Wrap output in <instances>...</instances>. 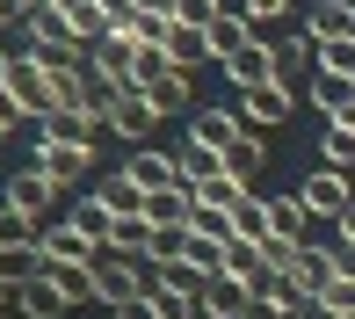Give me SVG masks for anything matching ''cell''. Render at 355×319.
Wrapping results in <instances>:
<instances>
[{"label": "cell", "mask_w": 355, "mask_h": 319, "mask_svg": "<svg viewBox=\"0 0 355 319\" xmlns=\"http://www.w3.org/2000/svg\"><path fill=\"white\" fill-rule=\"evenodd\" d=\"M8 94L22 102V117H29V123H44V117L58 109V94H51V73H44V58H29V51L8 66Z\"/></svg>", "instance_id": "6da1fadb"}, {"label": "cell", "mask_w": 355, "mask_h": 319, "mask_svg": "<svg viewBox=\"0 0 355 319\" xmlns=\"http://www.w3.org/2000/svg\"><path fill=\"white\" fill-rule=\"evenodd\" d=\"M87 276H94V298H102L109 312L138 298V261H123L116 247H102V254H94V261H87Z\"/></svg>", "instance_id": "7a4b0ae2"}, {"label": "cell", "mask_w": 355, "mask_h": 319, "mask_svg": "<svg viewBox=\"0 0 355 319\" xmlns=\"http://www.w3.org/2000/svg\"><path fill=\"white\" fill-rule=\"evenodd\" d=\"M297 196H304V211H312V218H341L348 203H355V182H348L341 167H312V174L297 182Z\"/></svg>", "instance_id": "3957f363"}, {"label": "cell", "mask_w": 355, "mask_h": 319, "mask_svg": "<svg viewBox=\"0 0 355 319\" xmlns=\"http://www.w3.org/2000/svg\"><path fill=\"white\" fill-rule=\"evenodd\" d=\"M225 80H232L239 94H254V87H276V44H268V37H254L247 51H232V58H225Z\"/></svg>", "instance_id": "277c9868"}, {"label": "cell", "mask_w": 355, "mask_h": 319, "mask_svg": "<svg viewBox=\"0 0 355 319\" xmlns=\"http://www.w3.org/2000/svg\"><path fill=\"white\" fill-rule=\"evenodd\" d=\"M189 138L211 146V153H232L239 138H247V117H239V109H189Z\"/></svg>", "instance_id": "5b68a950"}, {"label": "cell", "mask_w": 355, "mask_h": 319, "mask_svg": "<svg viewBox=\"0 0 355 319\" xmlns=\"http://www.w3.org/2000/svg\"><path fill=\"white\" fill-rule=\"evenodd\" d=\"M290 109H297V87H254L239 94V117H247V131H276V123H290Z\"/></svg>", "instance_id": "8992f818"}, {"label": "cell", "mask_w": 355, "mask_h": 319, "mask_svg": "<svg viewBox=\"0 0 355 319\" xmlns=\"http://www.w3.org/2000/svg\"><path fill=\"white\" fill-rule=\"evenodd\" d=\"M94 131H102V123H94L87 109H51V117L37 123L44 146H73V153H94Z\"/></svg>", "instance_id": "52a82bcc"}, {"label": "cell", "mask_w": 355, "mask_h": 319, "mask_svg": "<svg viewBox=\"0 0 355 319\" xmlns=\"http://www.w3.org/2000/svg\"><path fill=\"white\" fill-rule=\"evenodd\" d=\"M87 66L102 73V80H116V87L131 94V87H138V44H131V37H102V44L87 51Z\"/></svg>", "instance_id": "ba28073f"}, {"label": "cell", "mask_w": 355, "mask_h": 319, "mask_svg": "<svg viewBox=\"0 0 355 319\" xmlns=\"http://www.w3.org/2000/svg\"><path fill=\"white\" fill-rule=\"evenodd\" d=\"M304 37H312V44L355 37V0H312V8H304Z\"/></svg>", "instance_id": "9c48e42d"}, {"label": "cell", "mask_w": 355, "mask_h": 319, "mask_svg": "<svg viewBox=\"0 0 355 319\" xmlns=\"http://www.w3.org/2000/svg\"><path fill=\"white\" fill-rule=\"evenodd\" d=\"M123 174L153 196V189H174L182 174H174V153H159V146H131V160H123Z\"/></svg>", "instance_id": "30bf717a"}, {"label": "cell", "mask_w": 355, "mask_h": 319, "mask_svg": "<svg viewBox=\"0 0 355 319\" xmlns=\"http://www.w3.org/2000/svg\"><path fill=\"white\" fill-rule=\"evenodd\" d=\"M29 167H37V174H51V182L66 189V182H80V174L94 167V153H73V146H44V138H37V146H29Z\"/></svg>", "instance_id": "8fae6325"}, {"label": "cell", "mask_w": 355, "mask_h": 319, "mask_svg": "<svg viewBox=\"0 0 355 319\" xmlns=\"http://www.w3.org/2000/svg\"><path fill=\"white\" fill-rule=\"evenodd\" d=\"M153 123H159V109H153V102H145V94L131 87V94L116 102V117H109V131H116L123 146H145V138H153Z\"/></svg>", "instance_id": "7c38bea8"}, {"label": "cell", "mask_w": 355, "mask_h": 319, "mask_svg": "<svg viewBox=\"0 0 355 319\" xmlns=\"http://www.w3.org/2000/svg\"><path fill=\"white\" fill-rule=\"evenodd\" d=\"M247 305H254V291H247L239 276H225V268H218L211 283H203V319H239Z\"/></svg>", "instance_id": "4fadbf2b"}, {"label": "cell", "mask_w": 355, "mask_h": 319, "mask_svg": "<svg viewBox=\"0 0 355 319\" xmlns=\"http://www.w3.org/2000/svg\"><path fill=\"white\" fill-rule=\"evenodd\" d=\"M51 196H58V182H51V174H37V167H15V174H8V196H0V203H15V211H29V218H37Z\"/></svg>", "instance_id": "5bb4252c"}, {"label": "cell", "mask_w": 355, "mask_h": 319, "mask_svg": "<svg viewBox=\"0 0 355 319\" xmlns=\"http://www.w3.org/2000/svg\"><path fill=\"white\" fill-rule=\"evenodd\" d=\"M254 37H261V29H254L247 15H232V8H225V15H218L211 29H203V44H211V58H218V66H225V58H232V51H247Z\"/></svg>", "instance_id": "9a60e30c"}, {"label": "cell", "mask_w": 355, "mask_h": 319, "mask_svg": "<svg viewBox=\"0 0 355 319\" xmlns=\"http://www.w3.org/2000/svg\"><path fill=\"white\" fill-rule=\"evenodd\" d=\"M37 247H44V268H51V261H80V268H87L94 254H102V247H94L87 232H80V225H51V232L37 239Z\"/></svg>", "instance_id": "2e32d148"}, {"label": "cell", "mask_w": 355, "mask_h": 319, "mask_svg": "<svg viewBox=\"0 0 355 319\" xmlns=\"http://www.w3.org/2000/svg\"><path fill=\"white\" fill-rule=\"evenodd\" d=\"M15 298H22V312H29V319H66V312H73V298L51 283V268H44V276H29Z\"/></svg>", "instance_id": "e0dca14e"}, {"label": "cell", "mask_w": 355, "mask_h": 319, "mask_svg": "<svg viewBox=\"0 0 355 319\" xmlns=\"http://www.w3.org/2000/svg\"><path fill=\"white\" fill-rule=\"evenodd\" d=\"M174 174H182V189H203V182H218V174H225V153H211V146L189 138V146L174 153Z\"/></svg>", "instance_id": "ac0fdd59"}, {"label": "cell", "mask_w": 355, "mask_h": 319, "mask_svg": "<svg viewBox=\"0 0 355 319\" xmlns=\"http://www.w3.org/2000/svg\"><path fill=\"white\" fill-rule=\"evenodd\" d=\"M189 211H196V189H153L145 196V225H189Z\"/></svg>", "instance_id": "d6986e66"}, {"label": "cell", "mask_w": 355, "mask_h": 319, "mask_svg": "<svg viewBox=\"0 0 355 319\" xmlns=\"http://www.w3.org/2000/svg\"><path fill=\"white\" fill-rule=\"evenodd\" d=\"M138 94L159 109V117H182V109H189V73H174V66H167V73H153V80H145Z\"/></svg>", "instance_id": "ffe728a7"}, {"label": "cell", "mask_w": 355, "mask_h": 319, "mask_svg": "<svg viewBox=\"0 0 355 319\" xmlns=\"http://www.w3.org/2000/svg\"><path fill=\"white\" fill-rule=\"evenodd\" d=\"M225 276H239V283H247L254 298H261V291H268V276H276V268L261 261V247H239V239H232V247H225Z\"/></svg>", "instance_id": "44dd1931"}, {"label": "cell", "mask_w": 355, "mask_h": 319, "mask_svg": "<svg viewBox=\"0 0 355 319\" xmlns=\"http://www.w3.org/2000/svg\"><path fill=\"white\" fill-rule=\"evenodd\" d=\"M232 239L239 247H261L268 239V196H239L232 203Z\"/></svg>", "instance_id": "7402d4cb"}, {"label": "cell", "mask_w": 355, "mask_h": 319, "mask_svg": "<svg viewBox=\"0 0 355 319\" xmlns=\"http://www.w3.org/2000/svg\"><path fill=\"white\" fill-rule=\"evenodd\" d=\"M159 51H167L174 66H182V73H196L203 58H211V44H203V29H189V22H174V29H167V44H159Z\"/></svg>", "instance_id": "603a6c76"}, {"label": "cell", "mask_w": 355, "mask_h": 319, "mask_svg": "<svg viewBox=\"0 0 355 319\" xmlns=\"http://www.w3.org/2000/svg\"><path fill=\"white\" fill-rule=\"evenodd\" d=\"M44 225L29 211H15V203H0V254H22V247H37Z\"/></svg>", "instance_id": "cb8c5ba5"}, {"label": "cell", "mask_w": 355, "mask_h": 319, "mask_svg": "<svg viewBox=\"0 0 355 319\" xmlns=\"http://www.w3.org/2000/svg\"><path fill=\"white\" fill-rule=\"evenodd\" d=\"M66 225H80V232H87V239H94V247H109V232H116V211H109V203H102V196H80V203H73V218H66Z\"/></svg>", "instance_id": "d4e9b609"}, {"label": "cell", "mask_w": 355, "mask_h": 319, "mask_svg": "<svg viewBox=\"0 0 355 319\" xmlns=\"http://www.w3.org/2000/svg\"><path fill=\"white\" fill-rule=\"evenodd\" d=\"M94 196H102V203H109V211H116V218H145V189H138V182H131V174H123V167L109 174V182L94 189Z\"/></svg>", "instance_id": "484cf974"}, {"label": "cell", "mask_w": 355, "mask_h": 319, "mask_svg": "<svg viewBox=\"0 0 355 319\" xmlns=\"http://www.w3.org/2000/svg\"><path fill=\"white\" fill-rule=\"evenodd\" d=\"M109 247H116L123 261H153V225H145V218H116V232H109Z\"/></svg>", "instance_id": "4316f807"}, {"label": "cell", "mask_w": 355, "mask_h": 319, "mask_svg": "<svg viewBox=\"0 0 355 319\" xmlns=\"http://www.w3.org/2000/svg\"><path fill=\"white\" fill-rule=\"evenodd\" d=\"M304 218H312L304 196H268V232L276 239H304Z\"/></svg>", "instance_id": "83f0119b"}, {"label": "cell", "mask_w": 355, "mask_h": 319, "mask_svg": "<svg viewBox=\"0 0 355 319\" xmlns=\"http://www.w3.org/2000/svg\"><path fill=\"white\" fill-rule=\"evenodd\" d=\"M304 66H312V37L297 29V37H283V44H276V80H283V87H297V73H304Z\"/></svg>", "instance_id": "f1b7e54d"}, {"label": "cell", "mask_w": 355, "mask_h": 319, "mask_svg": "<svg viewBox=\"0 0 355 319\" xmlns=\"http://www.w3.org/2000/svg\"><path fill=\"white\" fill-rule=\"evenodd\" d=\"M348 94H355V80H334V73H319V80H312V109H319L327 123L348 109Z\"/></svg>", "instance_id": "f546056e"}, {"label": "cell", "mask_w": 355, "mask_h": 319, "mask_svg": "<svg viewBox=\"0 0 355 319\" xmlns=\"http://www.w3.org/2000/svg\"><path fill=\"white\" fill-rule=\"evenodd\" d=\"M312 58H319V73H334V80H355V37H334V44H312Z\"/></svg>", "instance_id": "4dcf8cb0"}, {"label": "cell", "mask_w": 355, "mask_h": 319, "mask_svg": "<svg viewBox=\"0 0 355 319\" xmlns=\"http://www.w3.org/2000/svg\"><path fill=\"white\" fill-rule=\"evenodd\" d=\"M153 283H167V291H189V298H203V283H211V276H203L196 261H159V268H153Z\"/></svg>", "instance_id": "1f68e13d"}, {"label": "cell", "mask_w": 355, "mask_h": 319, "mask_svg": "<svg viewBox=\"0 0 355 319\" xmlns=\"http://www.w3.org/2000/svg\"><path fill=\"white\" fill-rule=\"evenodd\" d=\"M239 196H254V182H239V174H218V182L196 189V203H211V211H232Z\"/></svg>", "instance_id": "d6a6232c"}, {"label": "cell", "mask_w": 355, "mask_h": 319, "mask_svg": "<svg viewBox=\"0 0 355 319\" xmlns=\"http://www.w3.org/2000/svg\"><path fill=\"white\" fill-rule=\"evenodd\" d=\"M319 167H355V131H341V123H327V138H319Z\"/></svg>", "instance_id": "836d02e7"}, {"label": "cell", "mask_w": 355, "mask_h": 319, "mask_svg": "<svg viewBox=\"0 0 355 319\" xmlns=\"http://www.w3.org/2000/svg\"><path fill=\"white\" fill-rule=\"evenodd\" d=\"M159 261H189V225H153V268Z\"/></svg>", "instance_id": "e575fe53"}, {"label": "cell", "mask_w": 355, "mask_h": 319, "mask_svg": "<svg viewBox=\"0 0 355 319\" xmlns=\"http://www.w3.org/2000/svg\"><path fill=\"white\" fill-rule=\"evenodd\" d=\"M261 160H268V146H254V131H247V138H239L232 153H225V174H239V182H254V167H261Z\"/></svg>", "instance_id": "d590c367"}, {"label": "cell", "mask_w": 355, "mask_h": 319, "mask_svg": "<svg viewBox=\"0 0 355 319\" xmlns=\"http://www.w3.org/2000/svg\"><path fill=\"white\" fill-rule=\"evenodd\" d=\"M319 305H327L334 319H348L355 312V276H327V283H319Z\"/></svg>", "instance_id": "8d00e7d4"}, {"label": "cell", "mask_w": 355, "mask_h": 319, "mask_svg": "<svg viewBox=\"0 0 355 319\" xmlns=\"http://www.w3.org/2000/svg\"><path fill=\"white\" fill-rule=\"evenodd\" d=\"M225 15V0H182V8H174V22H189V29H211Z\"/></svg>", "instance_id": "74e56055"}, {"label": "cell", "mask_w": 355, "mask_h": 319, "mask_svg": "<svg viewBox=\"0 0 355 319\" xmlns=\"http://www.w3.org/2000/svg\"><path fill=\"white\" fill-rule=\"evenodd\" d=\"M239 15H247V22H283V15H290V0H247Z\"/></svg>", "instance_id": "f35d334b"}, {"label": "cell", "mask_w": 355, "mask_h": 319, "mask_svg": "<svg viewBox=\"0 0 355 319\" xmlns=\"http://www.w3.org/2000/svg\"><path fill=\"white\" fill-rule=\"evenodd\" d=\"M102 15H109V29H116V37H123V29L138 22V0H102Z\"/></svg>", "instance_id": "ab89813d"}, {"label": "cell", "mask_w": 355, "mask_h": 319, "mask_svg": "<svg viewBox=\"0 0 355 319\" xmlns=\"http://www.w3.org/2000/svg\"><path fill=\"white\" fill-rule=\"evenodd\" d=\"M116 319H159V312H153V291H138L131 305H116Z\"/></svg>", "instance_id": "60d3db41"}, {"label": "cell", "mask_w": 355, "mask_h": 319, "mask_svg": "<svg viewBox=\"0 0 355 319\" xmlns=\"http://www.w3.org/2000/svg\"><path fill=\"white\" fill-rule=\"evenodd\" d=\"M334 276H355V239H334Z\"/></svg>", "instance_id": "b9f144b4"}, {"label": "cell", "mask_w": 355, "mask_h": 319, "mask_svg": "<svg viewBox=\"0 0 355 319\" xmlns=\"http://www.w3.org/2000/svg\"><path fill=\"white\" fill-rule=\"evenodd\" d=\"M239 319H290V312L276 305V298H254V305H247V312H239Z\"/></svg>", "instance_id": "7bdbcfd3"}, {"label": "cell", "mask_w": 355, "mask_h": 319, "mask_svg": "<svg viewBox=\"0 0 355 319\" xmlns=\"http://www.w3.org/2000/svg\"><path fill=\"white\" fill-rule=\"evenodd\" d=\"M0 22H29V0H0Z\"/></svg>", "instance_id": "ee69618b"}, {"label": "cell", "mask_w": 355, "mask_h": 319, "mask_svg": "<svg viewBox=\"0 0 355 319\" xmlns=\"http://www.w3.org/2000/svg\"><path fill=\"white\" fill-rule=\"evenodd\" d=\"M138 8H145V15H174L182 0H138Z\"/></svg>", "instance_id": "f6af8a7d"}, {"label": "cell", "mask_w": 355, "mask_h": 319, "mask_svg": "<svg viewBox=\"0 0 355 319\" xmlns=\"http://www.w3.org/2000/svg\"><path fill=\"white\" fill-rule=\"evenodd\" d=\"M290 319H334L327 305H319V298H312V305H304V312H290Z\"/></svg>", "instance_id": "bcb514c9"}, {"label": "cell", "mask_w": 355, "mask_h": 319, "mask_svg": "<svg viewBox=\"0 0 355 319\" xmlns=\"http://www.w3.org/2000/svg\"><path fill=\"white\" fill-rule=\"evenodd\" d=\"M334 225H341V239H355V203H348V211H341V218H334Z\"/></svg>", "instance_id": "7dc6e473"}, {"label": "cell", "mask_w": 355, "mask_h": 319, "mask_svg": "<svg viewBox=\"0 0 355 319\" xmlns=\"http://www.w3.org/2000/svg\"><path fill=\"white\" fill-rule=\"evenodd\" d=\"M334 123H341V131H355V94H348V109H341V117H334Z\"/></svg>", "instance_id": "c3c4849f"}, {"label": "cell", "mask_w": 355, "mask_h": 319, "mask_svg": "<svg viewBox=\"0 0 355 319\" xmlns=\"http://www.w3.org/2000/svg\"><path fill=\"white\" fill-rule=\"evenodd\" d=\"M8 66H15V51H0V87H8Z\"/></svg>", "instance_id": "681fc988"}, {"label": "cell", "mask_w": 355, "mask_h": 319, "mask_svg": "<svg viewBox=\"0 0 355 319\" xmlns=\"http://www.w3.org/2000/svg\"><path fill=\"white\" fill-rule=\"evenodd\" d=\"M8 298H15V291H8V283H0V312H8Z\"/></svg>", "instance_id": "f907efd6"}, {"label": "cell", "mask_w": 355, "mask_h": 319, "mask_svg": "<svg viewBox=\"0 0 355 319\" xmlns=\"http://www.w3.org/2000/svg\"><path fill=\"white\" fill-rule=\"evenodd\" d=\"M8 138H15V131H8V123H0V146H8Z\"/></svg>", "instance_id": "816d5d0a"}, {"label": "cell", "mask_w": 355, "mask_h": 319, "mask_svg": "<svg viewBox=\"0 0 355 319\" xmlns=\"http://www.w3.org/2000/svg\"><path fill=\"white\" fill-rule=\"evenodd\" d=\"M29 8H44V0H29Z\"/></svg>", "instance_id": "f5cc1de1"}, {"label": "cell", "mask_w": 355, "mask_h": 319, "mask_svg": "<svg viewBox=\"0 0 355 319\" xmlns=\"http://www.w3.org/2000/svg\"><path fill=\"white\" fill-rule=\"evenodd\" d=\"M0 319H8V312H0Z\"/></svg>", "instance_id": "db71d44e"}]
</instances>
